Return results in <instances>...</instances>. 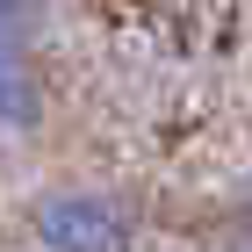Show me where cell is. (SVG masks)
<instances>
[{"label":"cell","mask_w":252,"mask_h":252,"mask_svg":"<svg viewBox=\"0 0 252 252\" xmlns=\"http://www.w3.org/2000/svg\"><path fill=\"white\" fill-rule=\"evenodd\" d=\"M29 238H36V252H137V216L116 188L65 180V188L36 194Z\"/></svg>","instance_id":"obj_1"},{"label":"cell","mask_w":252,"mask_h":252,"mask_svg":"<svg viewBox=\"0 0 252 252\" xmlns=\"http://www.w3.org/2000/svg\"><path fill=\"white\" fill-rule=\"evenodd\" d=\"M43 101V0H0V137H29Z\"/></svg>","instance_id":"obj_2"},{"label":"cell","mask_w":252,"mask_h":252,"mask_svg":"<svg viewBox=\"0 0 252 252\" xmlns=\"http://www.w3.org/2000/svg\"><path fill=\"white\" fill-rule=\"evenodd\" d=\"M238 216H245V231H252V173H245V188H238Z\"/></svg>","instance_id":"obj_3"}]
</instances>
